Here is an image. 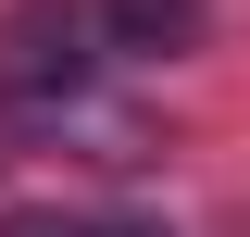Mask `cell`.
<instances>
[{
	"label": "cell",
	"mask_w": 250,
	"mask_h": 237,
	"mask_svg": "<svg viewBox=\"0 0 250 237\" xmlns=\"http://www.w3.org/2000/svg\"><path fill=\"white\" fill-rule=\"evenodd\" d=\"M100 13H113L125 50H188L200 38V0H100Z\"/></svg>",
	"instance_id": "obj_1"
}]
</instances>
